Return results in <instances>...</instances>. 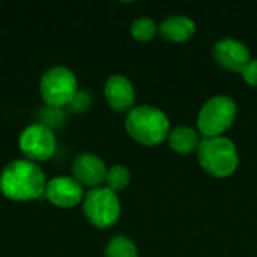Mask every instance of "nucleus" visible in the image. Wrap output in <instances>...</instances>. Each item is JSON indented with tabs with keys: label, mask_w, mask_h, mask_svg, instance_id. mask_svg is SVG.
<instances>
[{
	"label": "nucleus",
	"mask_w": 257,
	"mask_h": 257,
	"mask_svg": "<svg viewBox=\"0 0 257 257\" xmlns=\"http://www.w3.org/2000/svg\"><path fill=\"white\" fill-rule=\"evenodd\" d=\"M47 179L42 169L29 160H15L0 173V191L5 197L27 202L45 197Z\"/></svg>",
	"instance_id": "f257e3e1"
},
{
	"label": "nucleus",
	"mask_w": 257,
	"mask_h": 257,
	"mask_svg": "<svg viewBox=\"0 0 257 257\" xmlns=\"http://www.w3.org/2000/svg\"><path fill=\"white\" fill-rule=\"evenodd\" d=\"M126 133L139 143L157 146L170 134V122L164 111L154 105H139L131 108L125 120Z\"/></svg>",
	"instance_id": "f03ea898"
},
{
	"label": "nucleus",
	"mask_w": 257,
	"mask_h": 257,
	"mask_svg": "<svg viewBox=\"0 0 257 257\" xmlns=\"http://www.w3.org/2000/svg\"><path fill=\"white\" fill-rule=\"evenodd\" d=\"M197 158L202 169L215 176L227 178L238 167V151L227 137H205L197 148Z\"/></svg>",
	"instance_id": "7ed1b4c3"
},
{
	"label": "nucleus",
	"mask_w": 257,
	"mask_h": 257,
	"mask_svg": "<svg viewBox=\"0 0 257 257\" xmlns=\"http://www.w3.org/2000/svg\"><path fill=\"white\" fill-rule=\"evenodd\" d=\"M83 212L87 221L99 229H107L116 224L120 217V202L110 188L98 187L84 194Z\"/></svg>",
	"instance_id": "20e7f679"
},
{
	"label": "nucleus",
	"mask_w": 257,
	"mask_h": 257,
	"mask_svg": "<svg viewBox=\"0 0 257 257\" xmlns=\"http://www.w3.org/2000/svg\"><path fill=\"white\" fill-rule=\"evenodd\" d=\"M236 116V104L226 95L212 96L199 111L197 126L205 137H220Z\"/></svg>",
	"instance_id": "39448f33"
},
{
	"label": "nucleus",
	"mask_w": 257,
	"mask_h": 257,
	"mask_svg": "<svg viewBox=\"0 0 257 257\" xmlns=\"http://www.w3.org/2000/svg\"><path fill=\"white\" fill-rule=\"evenodd\" d=\"M41 96L50 107L71 104L77 95V78L66 66H53L41 78Z\"/></svg>",
	"instance_id": "423d86ee"
},
{
	"label": "nucleus",
	"mask_w": 257,
	"mask_h": 257,
	"mask_svg": "<svg viewBox=\"0 0 257 257\" xmlns=\"http://www.w3.org/2000/svg\"><path fill=\"white\" fill-rule=\"evenodd\" d=\"M18 146L26 160L33 163L45 161L56 152V137L48 126L33 123L21 133Z\"/></svg>",
	"instance_id": "0eeeda50"
},
{
	"label": "nucleus",
	"mask_w": 257,
	"mask_h": 257,
	"mask_svg": "<svg viewBox=\"0 0 257 257\" xmlns=\"http://www.w3.org/2000/svg\"><path fill=\"white\" fill-rule=\"evenodd\" d=\"M212 56L220 66H223L227 71L239 74L251 60L248 47L244 42L233 38L218 41L212 48Z\"/></svg>",
	"instance_id": "6e6552de"
},
{
	"label": "nucleus",
	"mask_w": 257,
	"mask_h": 257,
	"mask_svg": "<svg viewBox=\"0 0 257 257\" xmlns=\"http://www.w3.org/2000/svg\"><path fill=\"white\" fill-rule=\"evenodd\" d=\"M45 197L59 208H72L84 199L83 185L71 176H57L47 182Z\"/></svg>",
	"instance_id": "1a4fd4ad"
},
{
	"label": "nucleus",
	"mask_w": 257,
	"mask_h": 257,
	"mask_svg": "<svg viewBox=\"0 0 257 257\" xmlns=\"http://www.w3.org/2000/svg\"><path fill=\"white\" fill-rule=\"evenodd\" d=\"M107 167L104 161L95 154H80L72 163V178L77 179L83 187L98 188L105 182Z\"/></svg>",
	"instance_id": "9d476101"
},
{
	"label": "nucleus",
	"mask_w": 257,
	"mask_h": 257,
	"mask_svg": "<svg viewBox=\"0 0 257 257\" xmlns=\"http://www.w3.org/2000/svg\"><path fill=\"white\" fill-rule=\"evenodd\" d=\"M104 95L113 110L126 111L133 107L136 92L128 78L123 75H111L104 86Z\"/></svg>",
	"instance_id": "9b49d317"
},
{
	"label": "nucleus",
	"mask_w": 257,
	"mask_h": 257,
	"mask_svg": "<svg viewBox=\"0 0 257 257\" xmlns=\"http://www.w3.org/2000/svg\"><path fill=\"white\" fill-rule=\"evenodd\" d=\"M160 35L170 42H184L196 32V24L185 15H170L160 24Z\"/></svg>",
	"instance_id": "f8f14e48"
},
{
	"label": "nucleus",
	"mask_w": 257,
	"mask_h": 257,
	"mask_svg": "<svg viewBox=\"0 0 257 257\" xmlns=\"http://www.w3.org/2000/svg\"><path fill=\"white\" fill-rule=\"evenodd\" d=\"M169 145L175 152L185 155V154L194 152L199 148L200 140H199L196 130H193L190 126H178L170 131Z\"/></svg>",
	"instance_id": "ddd939ff"
},
{
	"label": "nucleus",
	"mask_w": 257,
	"mask_h": 257,
	"mask_svg": "<svg viewBox=\"0 0 257 257\" xmlns=\"http://www.w3.org/2000/svg\"><path fill=\"white\" fill-rule=\"evenodd\" d=\"M105 257H139L134 242L122 235L111 238L105 247Z\"/></svg>",
	"instance_id": "4468645a"
},
{
	"label": "nucleus",
	"mask_w": 257,
	"mask_h": 257,
	"mask_svg": "<svg viewBox=\"0 0 257 257\" xmlns=\"http://www.w3.org/2000/svg\"><path fill=\"white\" fill-rule=\"evenodd\" d=\"M130 181H131V175L125 166H113L107 170L105 184H107V188H110L114 193L128 187Z\"/></svg>",
	"instance_id": "2eb2a0df"
},
{
	"label": "nucleus",
	"mask_w": 257,
	"mask_h": 257,
	"mask_svg": "<svg viewBox=\"0 0 257 257\" xmlns=\"http://www.w3.org/2000/svg\"><path fill=\"white\" fill-rule=\"evenodd\" d=\"M157 33V24L152 18L142 17L131 24V35L137 41H151Z\"/></svg>",
	"instance_id": "dca6fc26"
},
{
	"label": "nucleus",
	"mask_w": 257,
	"mask_h": 257,
	"mask_svg": "<svg viewBox=\"0 0 257 257\" xmlns=\"http://www.w3.org/2000/svg\"><path fill=\"white\" fill-rule=\"evenodd\" d=\"M241 74L250 86H256L257 87V59L250 60V63L245 66V69Z\"/></svg>",
	"instance_id": "f3484780"
}]
</instances>
